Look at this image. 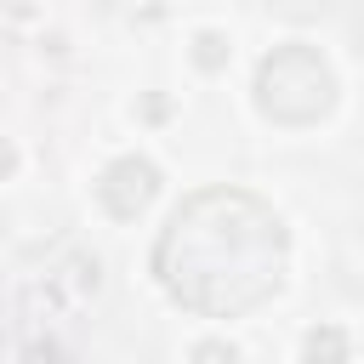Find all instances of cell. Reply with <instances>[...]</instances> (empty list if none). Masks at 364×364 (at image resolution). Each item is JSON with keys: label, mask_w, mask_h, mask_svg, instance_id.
Listing matches in <instances>:
<instances>
[{"label": "cell", "mask_w": 364, "mask_h": 364, "mask_svg": "<svg viewBox=\"0 0 364 364\" xmlns=\"http://www.w3.org/2000/svg\"><path fill=\"white\" fill-rule=\"evenodd\" d=\"M284 267L290 233L279 210L228 182L188 193L154 239V279L199 318H245L267 307L284 290Z\"/></svg>", "instance_id": "cell-1"}, {"label": "cell", "mask_w": 364, "mask_h": 364, "mask_svg": "<svg viewBox=\"0 0 364 364\" xmlns=\"http://www.w3.org/2000/svg\"><path fill=\"white\" fill-rule=\"evenodd\" d=\"M256 108L273 125H318L336 108V74H330L324 51L290 40L273 57H262V68H256Z\"/></svg>", "instance_id": "cell-2"}]
</instances>
